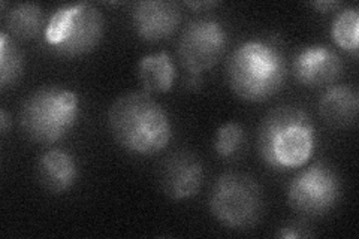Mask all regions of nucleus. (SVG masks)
Returning <instances> with one entry per match:
<instances>
[{
  "mask_svg": "<svg viewBox=\"0 0 359 239\" xmlns=\"http://www.w3.org/2000/svg\"><path fill=\"white\" fill-rule=\"evenodd\" d=\"M204 181V166L190 153H175L168 157L161 169L163 191L174 200L195 196Z\"/></svg>",
  "mask_w": 359,
  "mask_h": 239,
  "instance_id": "9d476101",
  "label": "nucleus"
},
{
  "mask_svg": "<svg viewBox=\"0 0 359 239\" xmlns=\"http://www.w3.org/2000/svg\"><path fill=\"white\" fill-rule=\"evenodd\" d=\"M22 55L5 32L0 33V83L6 88L14 86L22 74Z\"/></svg>",
  "mask_w": 359,
  "mask_h": 239,
  "instance_id": "f3484780",
  "label": "nucleus"
},
{
  "mask_svg": "<svg viewBox=\"0 0 359 239\" xmlns=\"http://www.w3.org/2000/svg\"><path fill=\"white\" fill-rule=\"evenodd\" d=\"M38 177L41 184L51 193L69 190L78 177L75 158L60 148H51L39 158Z\"/></svg>",
  "mask_w": 359,
  "mask_h": 239,
  "instance_id": "f8f14e48",
  "label": "nucleus"
},
{
  "mask_svg": "<svg viewBox=\"0 0 359 239\" xmlns=\"http://www.w3.org/2000/svg\"><path fill=\"white\" fill-rule=\"evenodd\" d=\"M226 45L228 33L216 18H196L189 22L178 41V55L187 72V87L196 88L201 84V74L217 64Z\"/></svg>",
  "mask_w": 359,
  "mask_h": 239,
  "instance_id": "0eeeda50",
  "label": "nucleus"
},
{
  "mask_svg": "<svg viewBox=\"0 0 359 239\" xmlns=\"http://www.w3.org/2000/svg\"><path fill=\"white\" fill-rule=\"evenodd\" d=\"M278 238L283 239H297V238H310L313 236V232L309 231V227L302 223H290L283 226L280 232L277 233Z\"/></svg>",
  "mask_w": 359,
  "mask_h": 239,
  "instance_id": "6ab92c4d",
  "label": "nucleus"
},
{
  "mask_svg": "<svg viewBox=\"0 0 359 239\" xmlns=\"http://www.w3.org/2000/svg\"><path fill=\"white\" fill-rule=\"evenodd\" d=\"M331 36L340 48L358 54L359 47V13L358 8H347L337 15L331 27Z\"/></svg>",
  "mask_w": 359,
  "mask_h": 239,
  "instance_id": "dca6fc26",
  "label": "nucleus"
},
{
  "mask_svg": "<svg viewBox=\"0 0 359 239\" xmlns=\"http://www.w3.org/2000/svg\"><path fill=\"white\" fill-rule=\"evenodd\" d=\"M177 69L171 55L161 51L144 55L138 63V78L145 93H166L175 81Z\"/></svg>",
  "mask_w": 359,
  "mask_h": 239,
  "instance_id": "4468645a",
  "label": "nucleus"
},
{
  "mask_svg": "<svg viewBox=\"0 0 359 239\" xmlns=\"http://www.w3.org/2000/svg\"><path fill=\"white\" fill-rule=\"evenodd\" d=\"M80 116V102L72 90L42 87L21 107L20 124L30 141L50 145L63 139Z\"/></svg>",
  "mask_w": 359,
  "mask_h": 239,
  "instance_id": "20e7f679",
  "label": "nucleus"
},
{
  "mask_svg": "<svg viewBox=\"0 0 359 239\" xmlns=\"http://www.w3.org/2000/svg\"><path fill=\"white\" fill-rule=\"evenodd\" d=\"M186 5L190 8H210V6H215L217 4L216 2H187Z\"/></svg>",
  "mask_w": 359,
  "mask_h": 239,
  "instance_id": "4be33fe9",
  "label": "nucleus"
},
{
  "mask_svg": "<svg viewBox=\"0 0 359 239\" xmlns=\"http://www.w3.org/2000/svg\"><path fill=\"white\" fill-rule=\"evenodd\" d=\"M257 146L268 166L280 170L299 168L314 153L316 129L304 109L278 107L264 118Z\"/></svg>",
  "mask_w": 359,
  "mask_h": 239,
  "instance_id": "f03ea898",
  "label": "nucleus"
},
{
  "mask_svg": "<svg viewBox=\"0 0 359 239\" xmlns=\"http://www.w3.org/2000/svg\"><path fill=\"white\" fill-rule=\"evenodd\" d=\"M358 109V92L351 86L328 87L319 102L320 116L334 128H349L356 121Z\"/></svg>",
  "mask_w": 359,
  "mask_h": 239,
  "instance_id": "ddd939ff",
  "label": "nucleus"
},
{
  "mask_svg": "<svg viewBox=\"0 0 359 239\" xmlns=\"http://www.w3.org/2000/svg\"><path fill=\"white\" fill-rule=\"evenodd\" d=\"M43 22L42 9L36 4H17L6 14V27L20 39L35 38Z\"/></svg>",
  "mask_w": 359,
  "mask_h": 239,
  "instance_id": "2eb2a0df",
  "label": "nucleus"
},
{
  "mask_svg": "<svg viewBox=\"0 0 359 239\" xmlns=\"http://www.w3.org/2000/svg\"><path fill=\"white\" fill-rule=\"evenodd\" d=\"M102 36V14L87 2L55 9L45 27V42L54 53L63 57H78L93 51Z\"/></svg>",
  "mask_w": 359,
  "mask_h": 239,
  "instance_id": "39448f33",
  "label": "nucleus"
},
{
  "mask_svg": "<svg viewBox=\"0 0 359 239\" xmlns=\"http://www.w3.org/2000/svg\"><path fill=\"white\" fill-rule=\"evenodd\" d=\"M226 71L235 95L247 102H262L282 88L286 62L276 38L252 39L231 54Z\"/></svg>",
  "mask_w": 359,
  "mask_h": 239,
  "instance_id": "7ed1b4c3",
  "label": "nucleus"
},
{
  "mask_svg": "<svg viewBox=\"0 0 359 239\" xmlns=\"http://www.w3.org/2000/svg\"><path fill=\"white\" fill-rule=\"evenodd\" d=\"M245 145V133L238 123H226L217 130L215 150L222 158L237 157Z\"/></svg>",
  "mask_w": 359,
  "mask_h": 239,
  "instance_id": "a211bd4d",
  "label": "nucleus"
},
{
  "mask_svg": "<svg viewBox=\"0 0 359 239\" xmlns=\"http://www.w3.org/2000/svg\"><path fill=\"white\" fill-rule=\"evenodd\" d=\"M108 123L116 141L133 154L159 153L172 138L170 116L145 92H133L118 97L109 108Z\"/></svg>",
  "mask_w": 359,
  "mask_h": 239,
  "instance_id": "f257e3e1",
  "label": "nucleus"
},
{
  "mask_svg": "<svg viewBox=\"0 0 359 239\" xmlns=\"http://www.w3.org/2000/svg\"><path fill=\"white\" fill-rule=\"evenodd\" d=\"M341 196V181L335 169L319 162L292 179L287 190V200L298 214L319 217L330 212Z\"/></svg>",
  "mask_w": 359,
  "mask_h": 239,
  "instance_id": "6e6552de",
  "label": "nucleus"
},
{
  "mask_svg": "<svg viewBox=\"0 0 359 239\" xmlns=\"http://www.w3.org/2000/svg\"><path fill=\"white\" fill-rule=\"evenodd\" d=\"M210 210L229 229H250L262 215V190L249 175L238 172L223 174L212 186Z\"/></svg>",
  "mask_w": 359,
  "mask_h": 239,
  "instance_id": "423d86ee",
  "label": "nucleus"
},
{
  "mask_svg": "<svg viewBox=\"0 0 359 239\" xmlns=\"http://www.w3.org/2000/svg\"><path fill=\"white\" fill-rule=\"evenodd\" d=\"M313 6L319 9L320 13H328V11H331V9L339 8L340 4L339 2H314Z\"/></svg>",
  "mask_w": 359,
  "mask_h": 239,
  "instance_id": "aec40b11",
  "label": "nucleus"
},
{
  "mask_svg": "<svg viewBox=\"0 0 359 239\" xmlns=\"http://www.w3.org/2000/svg\"><path fill=\"white\" fill-rule=\"evenodd\" d=\"M182 14L172 2L142 0L133 6L132 21L141 39L159 42L170 38L177 30Z\"/></svg>",
  "mask_w": 359,
  "mask_h": 239,
  "instance_id": "9b49d317",
  "label": "nucleus"
},
{
  "mask_svg": "<svg viewBox=\"0 0 359 239\" xmlns=\"http://www.w3.org/2000/svg\"><path fill=\"white\" fill-rule=\"evenodd\" d=\"M297 81L307 87L331 86L343 72L340 55L327 45H309L301 48L292 63Z\"/></svg>",
  "mask_w": 359,
  "mask_h": 239,
  "instance_id": "1a4fd4ad",
  "label": "nucleus"
},
{
  "mask_svg": "<svg viewBox=\"0 0 359 239\" xmlns=\"http://www.w3.org/2000/svg\"><path fill=\"white\" fill-rule=\"evenodd\" d=\"M8 124H9L8 116H6L5 109H2L0 111V130H2V135H5L8 132Z\"/></svg>",
  "mask_w": 359,
  "mask_h": 239,
  "instance_id": "412c9836",
  "label": "nucleus"
}]
</instances>
